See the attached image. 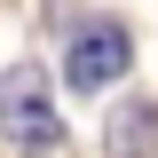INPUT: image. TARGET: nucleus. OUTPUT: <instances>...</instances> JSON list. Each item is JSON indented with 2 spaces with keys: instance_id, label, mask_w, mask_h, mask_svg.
Listing matches in <instances>:
<instances>
[{
  "instance_id": "nucleus-3",
  "label": "nucleus",
  "mask_w": 158,
  "mask_h": 158,
  "mask_svg": "<svg viewBox=\"0 0 158 158\" xmlns=\"http://www.w3.org/2000/svg\"><path fill=\"white\" fill-rule=\"evenodd\" d=\"M103 150L111 158H158V103L150 95H127L103 127Z\"/></svg>"
},
{
  "instance_id": "nucleus-1",
  "label": "nucleus",
  "mask_w": 158,
  "mask_h": 158,
  "mask_svg": "<svg viewBox=\"0 0 158 158\" xmlns=\"http://www.w3.org/2000/svg\"><path fill=\"white\" fill-rule=\"evenodd\" d=\"M0 135L24 158H56L63 150V118H56V95H48V71L40 63H16L0 79Z\"/></svg>"
},
{
  "instance_id": "nucleus-2",
  "label": "nucleus",
  "mask_w": 158,
  "mask_h": 158,
  "mask_svg": "<svg viewBox=\"0 0 158 158\" xmlns=\"http://www.w3.org/2000/svg\"><path fill=\"white\" fill-rule=\"evenodd\" d=\"M127 63H135L127 24H87V32L71 40V56H63V79H71L79 95H95V87H118V79H127Z\"/></svg>"
}]
</instances>
